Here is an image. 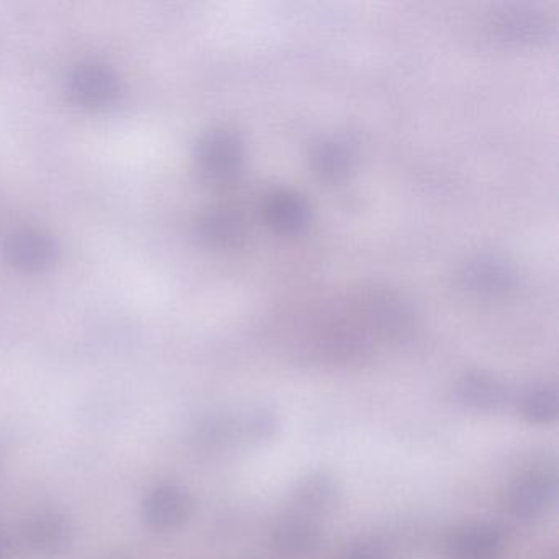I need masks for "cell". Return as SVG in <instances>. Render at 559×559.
Instances as JSON below:
<instances>
[{"label":"cell","instance_id":"7c38bea8","mask_svg":"<svg viewBox=\"0 0 559 559\" xmlns=\"http://www.w3.org/2000/svg\"><path fill=\"white\" fill-rule=\"evenodd\" d=\"M195 231L205 247L228 250L243 243L247 237V222L243 215L234 209H214L199 218Z\"/></svg>","mask_w":559,"mask_h":559},{"label":"cell","instance_id":"ac0fdd59","mask_svg":"<svg viewBox=\"0 0 559 559\" xmlns=\"http://www.w3.org/2000/svg\"><path fill=\"white\" fill-rule=\"evenodd\" d=\"M280 415L270 407H253L235 421L238 437L251 444L266 443L280 431Z\"/></svg>","mask_w":559,"mask_h":559},{"label":"cell","instance_id":"4fadbf2b","mask_svg":"<svg viewBox=\"0 0 559 559\" xmlns=\"http://www.w3.org/2000/svg\"><path fill=\"white\" fill-rule=\"evenodd\" d=\"M22 533L28 548L38 555L51 556L67 548L71 538V526L61 513L40 512L27 520Z\"/></svg>","mask_w":559,"mask_h":559},{"label":"cell","instance_id":"9a60e30c","mask_svg":"<svg viewBox=\"0 0 559 559\" xmlns=\"http://www.w3.org/2000/svg\"><path fill=\"white\" fill-rule=\"evenodd\" d=\"M519 412L528 424L542 427L555 424L559 414L558 388L549 382L530 385L520 395Z\"/></svg>","mask_w":559,"mask_h":559},{"label":"cell","instance_id":"5b68a950","mask_svg":"<svg viewBox=\"0 0 559 559\" xmlns=\"http://www.w3.org/2000/svg\"><path fill=\"white\" fill-rule=\"evenodd\" d=\"M454 399L466 411L496 414L509 404L510 388L496 374L484 371L466 372L454 384Z\"/></svg>","mask_w":559,"mask_h":559},{"label":"cell","instance_id":"2e32d148","mask_svg":"<svg viewBox=\"0 0 559 559\" xmlns=\"http://www.w3.org/2000/svg\"><path fill=\"white\" fill-rule=\"evenodd\" d=\"M372 323L388 336H404L411 332L414 317L404 300L394 294H378L371 299Z\"/></svg>","mask_w":559,"mask_h":559},{"label":"cell","instance_id":"9c48e42d","mask_svg":"<svg viewBox=\"0 0 559 559\" xmlns=\"http://www.w3.org/2000/svg\"><path fill=\"white\" fill-rule=\"evenodd\" d=\"M323 530L319 520L289 513L273 533L274 548L289 558H306L322 546Z\"/></svg>","mask_w":559,"mask_h":559},{"label":"cell","instance_id":"277c9868","mask_svg":"<svg viewBox=\"0 0 559 559\" xmlns=\"http://www.w3.org/2000/svg\"><path fill=\"white\" fill-rule=\"evenodd\" d=\"M67 90L78 106L100 109L119 96V78L106 64L83 63L71 71Z\"/></svg>","mask_w":559,"mask_h":559},{"label":"cell","instance_id":"d6986e66","mask_svg":"<svg viewBox=\"0 0 559 559\" xmlns=\"http://www.w3.org/2000/svg\"><path fill=\"white\" fill-rule=\"evenodd\" d=\"M342 559H389L384 549L372 543H358L353 545L352 548L346 549Z\"/></svg>","mask_w":559,"mask_h":559},{"label":"cell","instance_id":"7a4b0ae2","mask_svg":"<svg viewBox=\"0 0 559 559\" xmlns=\"http://www.w3.org/2000/svg\"><path fill=\"white\" fill-rule=\"evenodd\" d=\"M343 486L330 471H312L297 480L289 493L290 513L319 520L338 509Z\"/></svg>","mask_w":559,"mask_h":559},{"label":"cell","instance_id":"8fae6325","mask_svg":"<svg viewBox=\"0 0 559 559\" xmlns=\"http://www.w3.org/2000/svg\"><path fill=\"white\" fill-rule=\"evenodd\" d=\"M263 212L267 225L277 234H299L310 222V207L306 199L289 189L270 192Z\"/></svg>","mask_w":559,"mask_h":559},{"label":"cell","instance_id":"8992f818","mask_svg":"<svg viewBox=\"0 0 559 559\" xmlns=\"http://www.w3.org/2000/svg\"><path fill=\"white\" fill-rule=\"evenodd\" d=\"M457 281L471 293L502 296L519 286V273L502 258L477 257L463 264Z\"/></svg>","mask_w":559,"mask_h":559},{"label":"cell","instance_id":"e0dca14e","mask_svg":"<svg viewBox=\"0 0 559 559\" xmlns=\"http://www.w3.org/2000/svg\"><path fill=\"white\" fill-rule=\"evenodd\" d=\"M310 162H312L313 171L320 178L326 181H338L352 169L353 152L348 143L325 140L313 148Z\"/></svg>","mask_w":559,"mask_h":559},{"label":"cell","instance_id":"6da1fadb","mask_svg":"<svg viewBox=\"0 0 559 559\" xmlns=\"http://www.w3.org/2000/svg\"><path fill=\"white\" fill-rule=\"evenodd\" d=\"M558 497V471L555 457H532L522 473L507 487L506 509L513 519L532 522L548 512Z\"/></svg>","mask_w":559,"mask_h":559},{"label":"cell","instance_id":"ba28073f","mask_svg":"<svg viewBox=\"0 0 559 559\" xmlns=\"http://www.w3.org/2000/svg\"><path fill=\"white\" fill-rule=\"evenodd\" d=\"M194 510V499L181 486L165 484L156 487L143 502V516L156 530H175L188 522Z\"/></svg>","mask_w":559,"mask_h":559},{"label":"cell","instance_id":"5bb4252c","mask_svg":"<svg viewBox=\"0 0 559 559\" xmlns=\"http://www.w3.org/2000/svg\"><path fill=\"white\" fill-rule=\"evenodd\" d=\"M549 22L532 9H509L497 19L496 31L503 40L532 44L548 37Z\"/></svg>","mask_w":559,"mask_h":559},{"label":"cell","instance_id":"3957f363","mask_svg":"<svg viewBox=\"0 0 559 559\" xmlns=\"http://www.w3.org/2000/svg\"><path fill=\"white\" fill-rule=\"evenodd\" d=\"M243 143L230 130L205 133L198 145L199 169L215 182L230 181L243 165Z\"/></svg>","mask_w":559,"mask_h":559},{"label":"cell","instance_id":"30bf717a","mask_svg":"<svg viewBox=\"0 0 559 559\" xmlns=\"http://www.w3.org/2000/svg\"><path fill=\"white\" fill-rule=\"evenodd\" d=\"M5 258L19 270L40 271L57 260L58 247L50 235L40 230L14 231L5 240Z\"/></svg>","mask_w":559,"mask_h":559},{"label":"cell","instance_id":"ffe728a7","mask_svg":"<svg viewBox=\"0 0 559 559\" xmlns=\"http://www.w3.org/2000/svg\"><path fill=\"white\" fill-rule=\"evenodd\" d=\"M9 552V539L8 536L4 535V532L0 530V559L8 558Z\"/></svg>","mask_w":559,"mask_h":559},{"label":"cell","instance_id":"52a82bcc","mask_svg":"<svg viewBox=\"0 0 559 559\" xmlns=\"http://www.w3.org/2000/svg\"><path fill=\"white\" fill-rule=\"evenodd\" d=\"M502 551V533L487 522L463 523L448 535L447 559H500Z\"/></svg>","mask_w":559,"mask_h":559}]
</instances>
